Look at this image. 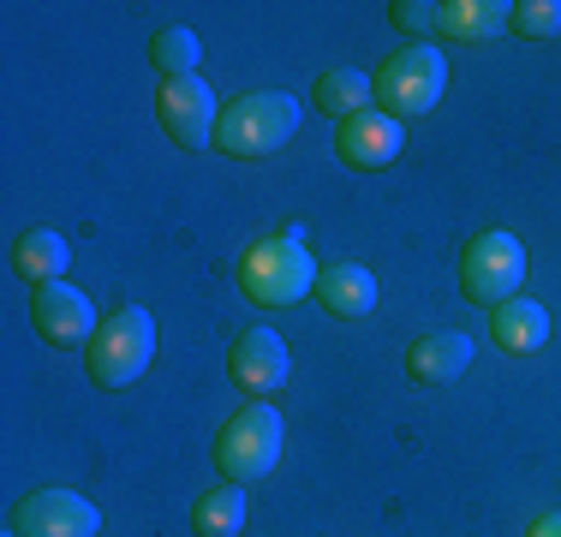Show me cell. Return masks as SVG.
I'll return each mask as SVG.
<instances>
[{
    "label": "cell",
    "mask_w": 561,
    "mask_h": 537,
    "mask_svg": "<svg viewBox=\"0 0 561 537\" xmlns=\"http://www.w3.org/2000/svg\"><path fill=\"white\" fill-rule=\"evenodd\" d=\"M443 90H448V60L436 48H424V43L400 48L394 60L377 72V107L394 114V119L431 114V107L443 102Z\"/></svg>",
    "instance_id": "cell-5"
},
{
    "label": "cell",
    "mask_w": 561,
    "mask_h": 537,
    "mask_svg": "<svg viewBox=\"0 0 561 537\" xmlns=\"http://www.w3.org/2000/svg\"><path fill=\"white\" fill-rule=\"evenodd\" d=\"M239 526H245V483H221V490H209L192 507L197 537H239Z\"/></svg>",
    "instance_id": "cell-18"
},
{
    "label": "cell",
    "mask_w": 561,
    "mask_h": 537,
    "mask_svg": "<svg viewBox=\"0 0 561 537\" xmlns=\"http://www.w3.org/2000/svg\"><path fill=\"white\" fill-rule=\"evenodd\" d=\"M370 96H377V84H370L365 72H353V66H329V72H317L311 84V102L323 107V114H335L341 126L358 114H370Z\"/></svg>",
    "instance_id": "cell-16"
},
{
    "label": "cell",
    "mask_w": 561,
    "mask_h": 537,
    "mask_svg": "<svg viewBox=\"0 0 561 537\" xmlns=\"http://www.w3.org/2000/svg\"><path fill=\"white\" fill-rule=\"evenodd\" d=\"M317 299H323L329 317L358 322V317L377 311V275H370V268H358V263H329L323 275H317Z\"/></svg>",
    "instance_id": "cell-13"
},
{
    "label": "cell",
    "mask_w": 561,
    "mask_h": 537,
    "mask_svg": "<svg viewBox=\"0 0 561 537\" xmlns=\"http://www.w3.org/2000/svg\"><path fill=\"white\" fill-rule=\"evenodd\" d=\"M519 281H526V245H519L514 233H478L472 245H466V258H460L466 299L496 311V305L519 299Z\"/></svg>",
    "instance_id": "cell-6"
},
{
    "label": "cell",
    "mask_w": 561,
    "mask_h": 537,
    "mask_svg": "<svg viewBox=\"0 0 561 537\" xmlns=\"http://www.w3.org/2000/svg\"><path fill=\"white\" fill-rule=\"evenodd\" d=\"M12 537H19V532H12Z\"/></svg>",
    "instance_id": "cell-23"
},
{
    "label": "cell",
    "mask_w": 561,
    "mask_h": 537,
    "mask_svg": "<svg viewBox=\"0 0 561 537\" xmlns=\"http://www.w3.org/2000/svg\"><path fill=\"white\" fill-rule=\"evenodd\" d=\"M66 263H72V251H66V239L55 227H31V233H19V245H12V268L31 281V293L66 281Z\"/></svg>",
    "instance_id": "cell-15"
},
{
    "label": "cell",
    "mask_w": 561,
    "mask_h": 537,
    "mask_svg": "<svg viewBox=\"0 0 561 537\" xmlns=\"http://www.w3.org/2000/svg\"><path fill=\"white\" fill-rule=\"evenodd\" d=\"M514 36H561V0H514Z\"/></svg>",
    "instance_id": "cell-20"
},
{
    "label": "cell",
    "mask_w": 561,
    "mask_h": 537,
    "mask_svg": "<svg viewBox=\"0 0 561 537\" xmlns=\"http://www.w3.org/2000/svg\"><path fill=\"white\" fill-rule=\"evenodd\" d=\"M293 132H299V102L287 90H251V96L221 107L216 150L239 156V161H257V156H275Z\"/></svg>",
    "instance_id": "cell-2"
},
{
    "label": "cell",
    "mask_w": 561,
    "mask_h": 537,
    "mask_svg": "<svg viewBox=\"0 0 561 537\" xmlns=\"http://www.w3.org/2000/svg\"><path fill=\"white\" fill-rule=\"evenodd\" d=\"M31 322H36V334H43L48 346H60V353L90 346V341H96V329H102V322H96V305H90L78 287H66V281L31 293Z\"/></svg>",
    "instance_id": "cell-9"
},
{
    "label": "cell",
    "mask_w": 561,
    "mask_h": 537,
    "mask_svg": "<svg viewBox=\"0 0 561 537\" xmlns=\"http://www.w3.org/2000/svg\"><path fill=\"white\" fill-rule=\"evenodd\" d=\"M531 537H561V507H556V514H543L538 526H531Z\"/></svg>",
    "instance_id": "cell-22"
},
{
    "label": "cell",
    "mask_w": 561,
    "mask_h": 537,
    "mask_svg": "<svg viewBox=\"0 0 561 537\" xmlns=\"http://www.w3.org/2000/svg\"><path fill=\"white\" fill-rule=\"evenodd\" d=\"M197 31L192 24H168V31H156V43H150V60L162 66L168 78H192L197 72Z\"/></svg>",
    "instance_id": "cell-19"
},
{
    "label": "cell",
    "mask_w": 561,
    "mask_h": 537,
    "mask_svg": "<svg viewBox=\"0 0 561 537\" xmlns=\"http://www.w3.org/2000/svg\"><path fill=\"white\" fill-rule=\"evenodd\" d=\"M280 442H287V424L270 400H251L245 412H233L227 430L216 436V472L221 483H257L275 472L280 460Z\"/></svg>",
    "instance_id": "cell-3"
},
{
    "label": "cell",
    "mask_w": 561,
    "mask_h": 537,
    "mask_svg": "<svg viewBox=\"0 0 561 537\" xmlns=\"http://www.w3.org/2000/svg\"><path fill=\"white\" fill-rule=\"evenodd\" d=\"M156 114H162V132L180 150H204L216 144V126H221V107H216V90L204 78H168L162 96H156Z\"/></svg>",
    "instance_id": "cell-7"
},
{
    "label": "cell",
    "mask_w": 561,
    "mask_h": 537,
    "mask_svg": "<svg viewBox=\"0 0 561 537\" xmlns=\"http://www.w3.org/2000/svg\"><path fill=\"white\" fill-rule=\"evenodd\" d=\"M239 293H245L251 305H299L317 293V258L305 251V233L293 227V233L280 239H257V245L245 251V263H239Z\"/></svg>",
    "instance_id": "cell-1"
},
{
    "label": "cell",
    "mask_w": 561,
    "mask_h": 537,
    "mask_svg": "<svg viewBox=\"0 0 561 537\" xmlns=\"http://www.w3.org/2000/svg\"><path fill=\"white\" fill-rule=\"evenodd\" d=\"M466 365H472V341L466 334H424V341H412L407 346V376L412 382H431V388H443L454 382V376H466Z\"/></svg>",
    "instance_id": "cell-12"
},
{
    "label": "cell",
    "mask_w": 561,
    "mask_h": 537,
    "mask_svg": "<svg viewBox=\"0 0 561 537\" xmlns=\"http://www.w3.org/2000/svg\"><path fill=\"white\" fill-rule=\"evenodd\" d=\"M389 19H394L407 36L436 31V7H431V0H394V7H389Z\"/></svg>",
    "instance_id": "cell-21"
},
{
    "label": "cell",
    "mask_w": 561,
    "mask_h": 537,
    "mask_svg": "<svg viewBox=\"0 0 561 537\" xmlns=\"http://www.w3.org/2000/svg\"><path fill=\"white\" fill-rule=\"evenodd\" d=\"M12 532L19 537H96L102 514L78 490H31L12 507Z\"/></svg>",
    "instance_id": "cell-8"
},
{
    "label": "cell",
    "mask_w": 561,
    "mask_h": 537,
    "mask_svg": "<svg viewBox=\"0 0 561 537\" xmlns=\"http://www.w3.org/2000/svg\"><path fill=\"white\" fill-rule=\"evenodd\" d=\"M507 19H514V0H448V7H436V31L454 43H490L507 31Z\"/></svg>",
    "instance_id": "cell-14"
},
{
    "label": "cell",
    "mask_w": 561,
    "mask_h": 537,
    "mask_svg": "<svg viewBox=\"0 0 561 537\" xmlns=\"http://www.w3.org/2000/svg\"><path fill=\"white\" fill-rule=\"evenodd\" d=\"M496 341L502 353H538L550 341V311L538 299H507L496 305Z\"/></svg>",
    "instance_id": "cell-17"
},
{
    "label": "cell",
    "mask_w": 561,
    "mask_h": 537,
    "mask_svg": "<svg viewBox=\"0 0 561 537\" xmlns=\"http://www.w3.org/2000/svg\"><path fill=\"white\" fill-rule=\"evenodd\" d=\"M227 370H233V382L245 388V395L270 400V395L287 388V376H293L287 341H280L275 329H245V334H239V346H233V358H227Z\"/></svg>",
    "instance_id": "cell-10"
},
{
    "label": "cell",
    "mask_w": 561,
    "mask_h": 537,
    "mask_svg": "<svg viewBox=\"0 0 561 537\" xmlns=\"http://www.w3.org/2000/svg\"><path fill=\"white\" fill-rule=\"evenodd\" d=\"M84 353H90V376H96L102 388L138 382V376L150 370V358H156V317L144 311V305H119V311L96 329V341H90Z\"/></svg>",
    "instance_id": "cell-4"
},
{
    "label": "cell",
    "mask_w": 561,
    "mask_h": 537,
    "mask_svg": "<svg viewBox=\"0 0 561 537\" xmlns=\"http://www.w3.org/2000/svg\"><path fill=\"white\" fill-rule=\"evenodd\" d=\"M400 119L394 114H382V107H370V114H358V119H346L341 126V138H335V156L346 161V168H358V173H377V168H389V161L400 156Z\"/></svg>",
    "instance_id": "cell-11"
}]
</instances>
